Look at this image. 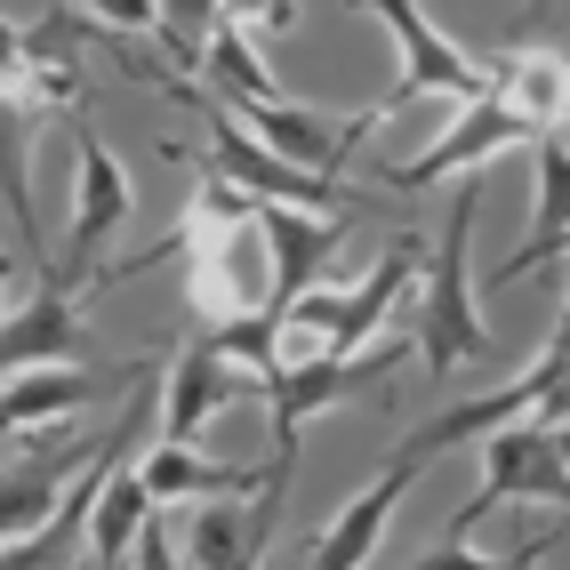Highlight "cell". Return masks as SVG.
I'll use <instances>...</instances> for the list:
<instances>
[{
  "label": "cell",
  "mask_w": 570,
  "mask_h": 570,
  "mask_svg": "<svg viewBox=\"0 0 570 570\" xmlns=\"http://www.w3.org/2000/svg\"><path fill=\"white\" fill-rule=\"evenodd\" d=\"M257 194H242L234 177L202 169L194 202H185V225L161 242L169 265L185 257L194 274V314H209V330H234V322H274V249H265V225H257Z\"/></svg>",
  "instance_id": "obj_1"
},
{
  "label": "cell",
  "mask_w": 570,
  "mask_h": 570,
  "mask_svg": "<svg viewBox=\"0 0 570 570\" xmlns=\"http://www.w3.org/2000/svg\"><path fill=\"white\" fill-rule=\"evenodd\" d=\"M474 202H482V177L459 185V202H450V217H442V242H434V265H426V282H417V362H426V377H450L459 362H482L490 354L482 306H474V289H466Z\"/></svg>",
  "instance_id": "obj_2"
},
{
  "label": "cell",
  "mask_w": 570,
  "mask_h": 570,
  "mask_svg": "<svg viewBox=\"0 0 570 570\" xmlns=\"http://www.w3.org/2000/svg\"><path fill=\"white\" fill-rule=\"evenodd\" d=\"M426 265H434L426 242H417V234H394L386 249H377V265H370L362 289H314V297H297L282 330L306 337L314 354H362L370 337H386L394 297H402L410 282H426Z\"/></svg>",
  "instance_id": "obj_3"
},
{
  "label": "cell",
  "mask_w": 570,
  "mask_h": 570,
  "mask_svg": "<svg viewBox=\"0 0 570 570\" xmlns=\"http://www.w3.org/2000/svg\"><path fill=\"white\" fill-rule=\"evenodd\" d=\"M570 490V426H547V417H522V426L490 434L482 442V490L450 514V547H466V530L490 514V507H514V499H554L562 507Z\"/></svg>",
  "instance_id": "obj_4"
},
{
  "label": "cell",
  "mask_w": 570,
  "mask_h": 570,
  "mask_svg": "<svg viewBox=\"0 0 570 570\" xmlns=\"http://www.w3.org/2000/svg\"><path fill=\"white\" fill-rule=\"evenodd\" d=\"M370 17L386 24V32H394V49H402L394 89L377 97L386 112H402L410 97H450L459 112H474V105L490 97V57H466L459 41H442V32H434V17L417 9V0H377Z\"/></svg>",
  "instance_id": "obj_5"
},
{
  "label": "cell",
  "mask_w": 570,
  "mask_h": 570,
  "mask_svg": "<svg viewBox=\"0 0 570 570\" xmlns=\"http://www.w3.org/2000/svg\"><path fill=\"white\" fill-rule=\"evenodd\" d=\"M185 105H202L209 112V169L217 177H234L242 185V194H257V202H282V209H337V217H354L362 209V194H337V185L330 177H306V169H289L282 154H265V145L234 121V112H225V105H209L202 89H177Z\"/></svg>",
  "instance_id": "obj_6"
},
{
  "label": "cell",
  "mask_w": 570,
  "mask_h": 570,
  "mask_svg": "<svg viewBox=\"0 0 570 570\" xmlns=\"http://www.w3.org/2000/svg\"><path fill=\"white\" fill-rule=\"evenodd\" d=\"M562 377H570V370H554V362L539 354L522 377H507L499 394H474V402H450V410H434V417H417V426L402 434V450H394V459L426 466V459H442V450H466V442L507 434V426H522V417H539V410H547V394L562 386Z\"/></svg>",
  "instance_id": "obj_7"
},
{
  "label": "cell",
  "mask_w": 570,
  "mask_h": 570,
  "mask_svg": "<svg viewBox=\"0 0 570 570\" xmlns=\"http://www.w3.org/2000/svg\"><path fill=\"white\" fill-rule=\"evenodd\" d=\"M402 370V346H377V354H314V362H289L274 386V450H297L306 442V417L346 402V394H377L386 377Z\"/></svg>",
  "instance_id": "obj_8"
},
{
  "label": "cell",
  "mask_w": 570,
  "mask_h": 570,
  "mask_svg": "<svg viewBox=\"0 0 570 570\" xmlns=\"http://www.w3.org/2000/svg\"><path fill=\"white\" fill-rule=\"evenodd\" d=\"M137 194H129V169L112 161V145L81 121V154H72V234H65V257H57V274L72 282L81 265H97V249L129 225Z\"/></svg>",
  "instance_id": "obj_9"
},
{
  "label": "cell",
  "mask_w": 570,
  "mask_h": 570,
  "mask_svg": "<svg viewBox=\"0 0 570 570\" xmlns=\"http://www.w3.org/2000/svg\"><path fill=\"white\" fill-rule=\"evenodd\" d=\"M514 145H530V154H539V137H530L499 97H482V105H474V112H459V121H450V129H442L417 161H394V169H386V185H410V194H417V185H442V177H482L499 154H514Z\"/></svg>",
  "instance_id": "obj_10"
},
{
  "label": "cell",
  "mask_w": 570,
  "mask_h": 570,
  "mask_svg": "<svg viewBox=\"0 0 570 570\" xmlns=\"http://www.w3.org/2000/svg\"><path fill=\"white\" fill-rule=\"evenodd\" d=\"M81 337H89V314L72 306V282L49 265L41 289H32V306H9V322H0V354H9V377H24V370H72Z\"/></svg>",
  "instance_id": "obj_11"
},
{
  "label": "cell",
  "mask_w": 570,
  "mask_h": 570,
  "mask_svg": "<svg viewBox=\"0 0 570 570\" xmlns=\"http://www.w3.org/2000/svg\"><path fill=\"white\" fill-rule=\"evenodd\" d=\"M257 225H265V249H274V330H282L297 297H314V274H322L337 249H346L354 217H314V209H282V202H265Z\"/></svg>",
  "instance_id": "obj_12"
},
{
  "label": "cell",
  "mask_w": 570,
  "mask_h": 570,
  "mask_svg": "<svg viewBox=\"0 0 570 570\" xmlns=\"http://www.w3.org/2000/svg\"><path fill=\"white\" fill-rule=\"evenodd\" d=\"M242 386L249 377L225 362L209 337H194V346H177L169 354V386H161V442H177V450H194V434L209 426V410H225V402H242Z\"/></svg>",
  "instance_id": "obj_13"
},
{
  "label": "cell",
  "mask_w": 570,
  "mask_h": 570,
  "mask_svg": "<svg viewBox=\"0 0 570 570\" xmlns=\"http://www.w3.org/2000/svg\"><path fill=\"white\" fill-rule=\"evenodd\" d=\"M490 97L547 145L570 121V57H554V49H499L490 57Z\"/></svg>",
  "instance_id": "obj_14"
},
{
  "label": "cell",
  "mask_w": 570,
  "mask_h": 570,
  "mask_svg": "<svg viewBox=\"0 0 570 570\" xmlns=\"http://www.w3.org/2000/svg\"><path fill=\"white\" fill-rule=\"evenodd\" d=\"M121 386H145V362H121V370H24V377H9V434L32 442L49 417L81 410L97 394H121Z\"/></svg>",
  "instance_id": "obj_15"
},
{
  "label": "cell",
  "mask_w": 570,
  "mask_h": 570,
  "mask_svg": "<svg viewBox=\"0 0 570 570\" xmlns=\"http://www.w3.org/2000/svg\"><path fill=\"white\" fill-rule=\"evenodd\" d=\"M417 474H426V466L386 459V466H377V482H370L362 499L322 530V547H314V562H306V570H362V562L377 554V539H386V522H394V507L410 499V482H417Z\"/></svg>",
  "instance_id": "obj_16"
},
{
  "label": "cell",
  "mask_w": 570,
  "mask_h": 570,
  "mask_svg": "<svg viewBox=\"0 0 570 570\" xmlns=\"http://www.w3.org/2000/svg\"><path fill=\"white\" fill-rule=\"evenodd\" d=\"M137 474H145V490H154V507H169V499H202L209 507V499H234V490H265V466H217V459L177 450V442L145 450Z\"/></svg>",
  "instance_id": "obj_17"
},
{
  "label": "cell",
  "mask_w": 570,
  "mask_h": 570,
  "mask_svg": "<svg viewBox=\"0 0 570 570\" xmlns=\"http://www.w3.org/2000/svg\"><path fill=\"white\" fill-rule=\"evenodd\" d=\"M145 530H154V490H145L137 466H121V474H112V490L97 499V522H89V554H97V570H129V554H137Z\"/></svg>",
  "instance_id": "obj_18"
},
{
  "label": "cell",
  "mask_w": 570,
  "mask_h": 570,
  "mask_svg": "<svg viewBox=\"0 0 570 570\" xmlns=\"http://www.w3.org/2000/svg\"><path fill=\"white\" fill-rule=\"evenodd\" d=\"M185 562H194V570H257L265 554L249 539V514L225 507V499H209L194 522H185Z\"/></svg>",
  "instance_id": "obj_19"
},
{
  "label": "cell",
  "mask_w": 570,
  "mask_h": 570,
  "mask_svg": "<svg viewBox=\"0 0 570 570\" xmlns=\"http://www.w3.org/2000/svg\"><path fill=\"white\" fill-rule=\"evenodd\" d=\"M530 161H539V234H530L522 249H547V242H562V234H570V145H562V137H547Z\"/></svg>",
  "instance_id": "obj_20"
},
{
  "label": "cell",
  "mask_w": 570,
  "mask_h": 570,
  "mask_svg": "<svg viewBox=\"0 0 570 570\" xmlns=\"http://www.w3.org/2000/svg\"><path fill=\"white\" fill-rule=\"evenodd\" d=\"M547 257H570V234H562V242H547V249H507V265L490 274V289H507V282H522V274H539Z\"/></svg>",
  "instance_id": "obj_21"
},
{
  "label": "cell",
  "mask_w": 570,
  "mask_h": 570,
  "mask_svg": "<svg viewBox=\"0 0 570 570\" xmlns=\"http://www.w3.org/2000/svg\"><path fill=\"white\" fill-rule=\"evenodd\" d=\"M129 570H177V539H169V522H161V514H154V530H145V539H137Z\"/></svg>",
  "instance_id": "obj_22"
},
{
  "label": "cell",
  "mask_w": 570,
  "mask_h": 570,
  "mask_svg": "<svg viewBox=\"0 0 570 570\" xmlns=\"http://www.w3.org/2000/svg\"><path fill=\"white\" fill-rule=\"evenodd\" d=\"M410 570H507V562H490V554H474V547H450V539H442L434 554H417Z\"/></svg>",
  "instance_id": "obj_23"
},
{
  "label": "cell",
  "mask_w": 570,
  "mask_h": 570,
  "mask_svg": "<svg viewBox=\"0 0 570 570\" xmlns=\"http://www.w3.org/2000/svg\"><path fill=\"white\" fill-rule=\"evenodd\" d=\"M554 539H562V530H539V539H522V547L507 554V570H547V554H554Z\"/></svg>",
  "instance_id": "obj_24"
},
{
  "label": "cell",
  "mask_w": 570,
  "mask_h": 570,
  "mask_svg": "<svg viewBox=\"0 0 570 570\" xmlns=\"http://www.w3.org/2000/svg\"><path fill=\"white\" fill-rule=\"evenodd\" d=\"M539 417H547V426H570V377H562V386L547 394V410H539Z\"/></svg>",
  "instance_id": "obj_25"
},
{
  "label": "cell",
  "mask_w": 570,
  "mask_h": 570,
  "mask_svg": "<svg viewBox=\"0 0 570 570\" xmlns=\"http://www.w3.org/2000/svg\"><path fill=\"white\" fill-rule=\"evenodd\" d=\"M562 522H570V490H562Z\"/></svg>",
  "instance_id": "obj_26"
}]
</instances>
